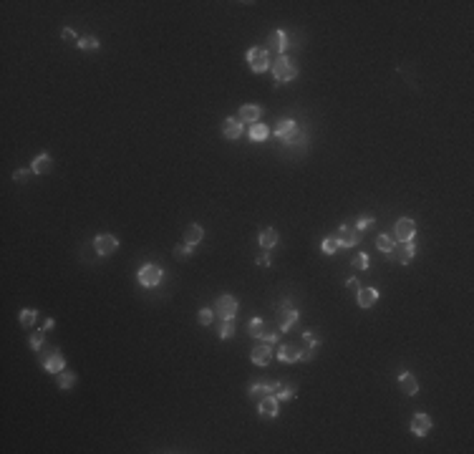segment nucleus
Segmentation results:
<instances>
[{
  "label": "nucleus",
  "mask_w": 474,
  "mask_h": 454,
  "mask_svg": "<svg viewBox=\"0 0 474 454\" xmlns=\"http://www.w3.org/2000/svg\"><path fill=\"white\" fill-rule=\"evenodd\" d=\"M393 245H396V240H393L391 235H378V238H376V248H378L381 253H391Z\"/></svg>",
  "instance_id": "cd10ccee"
},
{
  "label": "nucleus",
  "mask_w": 474,
  "mask_h": 454,
  "mask_svg": "<svg viewBox=\"0 0 474 454\" xmlns=\"http://www.w3.org/2000/svg\"><path fill=\"white\" fill-rule=\"evenodd\" d=\"M295 391H298V389H295L293 384H280V386H278V391H275L273 396H275L278 401H285V399H293V396H295Z\"/></svg>",
  "instance_id": "bb28decb"
},
{
  "label": "nucleus",
  "mask_w": 474,
  "mask_h": 454,
  "mask_svg": "<svg viewBox=\"0 0 474 454\" xmlns=\"http://www.w3.org/2000/svg\"><path fill=\"white\" fill-rule=\"evenodd\" d=\"M234 336V323L232 321H222L219 326V338H232Z\"/></svg>",
  "instance_id": "4c0bfd02"
},
{
  "label": "nucleus",
  "mask_w": 474,
  "mask_h": 454,
  "mask_svg": "<svg viewBox=\"0 0 474 454\" xmlns=\"http://www.w3.org/2000/svg\"><path fill=\"white\" fill-rule=\"evenodd\" d=\"M268 46H270V51H275L278 56H283V51L288 48V36L283 31H273L270 38H268Z\"/></svg>",
  "instance_id": "a211bd4d"
},
{
  "label": "nucleus",
  "mask_w": 474,
  "mask_h": 454,
  "mask_svg": "<svg viewBox=\"0 0 474 454\" xmlns=\"http://www.w3.org/2000/svg\"><path fill=\"white\" fill-rule=\"evenodd\" d=\"M268 136H270V129H268L265 124H260V121H258V124H250V139H253V141H265Z\"/></svg>",
  "instance_id": "b1692460"
},
{
  "label": "nucleus",
  "mask_w": 474,
  "mask_h": 454,
  "mask_svg": "<svg viewBox=\"0 0 474 454\" xmlns=\"http://www.w3.org/2000/svg\"><path fill=\"white\" fill-rule=\"evenodd\" d=\"M278 243H280V235H278V230H273V227H265V230L260 233V248L273 250Z\"/></svg>",
  "instance_id": "412c9836"
},
{
  "label": "nucleus",
  "mask_w": 474,
  "mask_h": 454,
  "mask_svg": "<svg viewBox=\"0 0 474 454\" xmlns=\"http://www.w3.org/2000/svg\"><path fill=\"white\" fill-rule=\"evenodd\" d=\"M260 116H263V106H258V104H245L243 109H240V119L243 124H258L260 121Z\"/></svg>",
  "instance_id": "f8f14e48"
},
{
  "label": "nucleus",
  "mask_w": 474,
  "mask_h": 454,
  "mask_svg": "<svg viewBox=\"0 0 474 454\" xmlns=\"http://www.w3.org/2000/svg\"><path fill=\"white\" fill-rule=\"evenodd\" d=\"M376 300H378V290H376V288H361V290L356 293L358 308H373Z\"/></svg>",
  "instance_id": "2eb2a0df"
},
{
  "label": "nucleus",
  "mask_w": 474,
  "mask_h": 454,
  "mask_svg": "<svg viewBox=\"0 0 474 454\" xmlns=\"http://www.w3.org/2000/svg\"><path fill=\"white\" fill-rule=\"evenodd\" d=\"M214 311L222 321H232L237 316V311H240V303H237L234 295H219L217 303H214Z\"/></svg>",
  "instance_id": "39448f33"
},
{
  "label": "nucleus",
  "mask_w": 474,
  "mask_h": 454,
  "mask_svg": "<svg viewBox=\"0 0 474 454\" xmlns=\"http://www.w3.org/2000/svg\"><path fill=\"white\" fill-rule=\"evenodd\" d=\"M303 343H305V346H310V343H321V338H315L310 331H305V333H303Z\"/></svg>",
  "instance_id": "c03bdc74"
},
{
  "label": "nucleus",
  "mask_w": 474,
  "mask_h": 454,
  "mask_svg": "<svg viewBox=\"0 0 474 454\" xmlns=\"http://www.w3.org/2000/svg\"><path fill=\"white\" fill-rule=\"evenodd\" d=\"M192 250H194V245H189V243L177 245V248H174V258H189V255H192Z\"/></svg>",
  "instance_id": "58836bf2"
},
{
  "label": "nucleus",
  "mask_w": 474,
  "mask_h": 454,
  "mask_svg": "<svg viewBox=\"0 0 474 454\" xmlns=\"http://www.w3.org/2000/svg\"><path fill=\"white\" fill-rule=\"evenodd\" d=\"M162 278H164V270H162L159 265H151V263L141 265V270H139V275H136L139 285H144V288H156V285L162 283Z\"/></svg>",
  "instance_id": "7ed1b4c3"
},
{
  "label": "nucleus",
  "mask_w": 474,
  "mask_h": 454,
  "mask_svg": "<svg viewBox=\"0 0 474 454\" xmlns=\"http://www.w3.org/2000/svg\"><path fill=\"white\" fill-rule=\"evenodd\" d=\"M429 429H431V416H429V414H416V416L411 419V431H414L416 436H426Z\"/></svg>",
  "instance_id": "dca6fc26"
},
{
  "label": "nucleus",
  "mask_w": 474,
  "mask_h": 454,
  "mask_svg": "<svg viewBox=\"0 0 474 454\" xmlns=\"http://www.w3.org/2000/svg\"><path fill=\"white\" fill-rule=\"evenodd\" d=\"M283 141H285L288 146H295V144H303V141H305V134H303L300 126H295L293 131H288V134L283 136Z\"/></svg>",
  "instance_id": "393cba45"
},
{
  "label": "nucleus",
  "mask_w": 474,
  "mask_h": 454,
  "mask_svg": "<svg viewBox=\"0 0 474 454\" xmlns=\"http://www.w3.org/2000/svg\"><path fill=\"white\" fill-rule=\"evenodd\" d=\"M399 389H401L406 396H414V394L419 391V381H416V376L409 373V371H401V373H399Z\"/></svg>",
  "instance_id": "4468645a"
},
{
  "label": "nucleus",
  "mask_w": 474,
  "mask_h": 454,
  "mask_svg": "<svg viewBox=\"0 0 474 454\" xmlns=\"http://www.w3.org/2000/svg\"><path fill=\"white\" fill-rule=\"evenodd\" d=\"M255 263H258V265H263V268H268V265H270V255L265 253V255H260V258L255 260Z\"/></svg>",
  "instance_id": "49530a36"
},
{
  "label": "nucleus",
  "mask_w": 474,
  "mask_h": 454,
  "mask_svg": "<svg viewBox=\"0 0 474 454\" xmlns=\"http://www.w3.org/2000/svg\"><path fill=\"white\" fill-rule=\"evenodd\" d=\"M43 368H46L48 373H61V371L66 368V358H63V353L53 351L51 356H43Z\"/></svg>",
  "instance_id": "ddd939ff"
},
{
  "label": "nucleus",
  "mask_w": 474,
  "mask_h": 454,
  "mask_svg": "<svg viewBox=\"0 0 474 454\" xmlns=\"http://www.w3.org/2000/svg\"><path fill=\"white\" fill-rule=\"evenodd\" d=\"M346 288H348L351 293H358V290H361V285H358V280H356V278H351V280L346 283Z\"/></svg>",
  "instance_id": "a18cd8bd"
},
{
  "label": "nucleus",
  "mask_w": 474,
  "mask_h": 454,
  "mask_svg": "<svg viewBox=\"0 0 474 454\" xmlns=\"http://www.w3.org/2000/svg\"><path fill=\"white\" fill-rule=\"evenodd\" d=\"M275 311H278V321H280V328H278L280 333H288V331H290V328L298 323V318H300V311H298V308H293V303H290V300H283V303H280Z\"/></svg>",
  "instance_id": "f03ea898"
},
{
  "label": "nucleus",
  "mask_w": 474,
  "mask_h": 454,
  "mask_svg": "<svg viewBox=\"0 0 474 454\" xmlns=\"http://www.w3.org/2000/svg\"><path fill=\"white\" fill-rule=\"evenodd\" d=\"M295 126H298V124H295L293 119H280V121H278V126H275V134L283 139V136H285L288 131H293Z\"/></svg>",
  "instance_id": "c85d7f7f"
},
{
  "label": "nucleus",
  "mask_w": 474,
  "mask_h": 454,
  "mask_svg": "<svg viewBox=\"0 0 474 454\" xmlns=\"http://www.w3.org/2000/svg\"><path fill=\"white\" fill-rule=\"evenodd\" d=\"M373 224H376V219H373V217H366V219H356V222H353V227H356L358 233L368 230V227H373Z\"/></svg>",
  "instance_id": "ea45409f"
},
{
  "label": "nucleus",
  "mask_w": 474,
  "mask_h": 454,
  "mask_svg": "<svg viewBox=\"0 0 474 454\" xmlns=\"http://www.w3.org/2000/svg\"><path fill=\"white\" fill-rule=\"evenodd\" d=\"M76 373H66V371H61L58 373V389H63V391H71L73 386H76Z\"/></svg>",
  "instance_id": "a878e982"
},
{
  "label": "nucleus",
  "mask_w": 474,
  "mask_h": 454,
  "mask_svg": "<svg viewBox=\"0 0 474 454\" xmlns=\"http://www.w3.org/2000/svg\"><path fill=\"white\" fill-rule=\"evenodd\" d=\"M263 328H265V321H263V318H253V321L248 323V333H250L253 338H260Z\"/></svg>",
  "instance_id": "7c9ffc66"
},
{
  "label": "nucleus",
  "mask_w": 474,
  "mask_h": 454,
  "mask_svg": "<svg viewBox=\"0 0 474 454\" xmlns=\"http://www.w3.org/2000/svg\"><path fill=\"white\" fill-rule=\"evenodd\" d=\"M278 336H280V331H278V328H263V333H260V338H258V341H265V343H278Z\"/></svg>",
  "instance_id": "473e14b6"
},
{
  "label": "nucleus",
  "mask_w": 474,
  "mask_h": 454,
  "mask_svg": "<svg viewBox=\"0 0 474 454\" xmlns=\"http://www.w3.org/2000/svg\"><path fill=\"white\" fill-rule=\"evenodd\" d=\"M250 358H253V363H258V366H268L270 358H273V343L258 341V346L250 351Z\"/></svg>",
  "instance_id": "1a4fd4ad"
},
{
  "label": "nucleus",
  "mask_w": 474,
  "mask_h": 454,
  "mask_svg": "<svg viewBox=\"0 0 474 454\" xmlns=\"http://www.w3.org/2000/svg\"><path fill=\"white\" fill-rule=\"evenodd\" d=\"M43 341H46V331L41 328V331H36V333L31 336V348H33V351H41Z\"/></svg>",
  "instance_id": "c9c22d12"
},
{
  "label": "nucleus",
  "mask_w": 474,
  "mask_h": 454,
  "mask_svg": "<svg viewBox=\"0 0 474 454\" xmlns=\"http://www.w3.org/2000/svg\"><path fill=\"white\" fill-rule=\"evenodd\" d=\"M278 411H280V401H278L273 394L260 399V404H258V414H260L263 419H275Z\"/></svg>",
  "instance_id": "9d476101"
},
{
  "label": "nucleus",
  "mask_w": 474,
  "mask_h": 454,
  "mask_svg": "<svg viewBox=\"0 0 474 454\" xmlns=\"http://www.w3.org/2000/svg\"><path fill=\"white\" fill-rule=\"evenodd\" d=\"M338 250H341V245H338L336 238H326V240H323V253H326V255H333V253H338Z\"/></svg>",
  "instance_id": "f704fd0d"
},
{
  "label": "nucleus",
  "mask_w": 474,
  "mask_h": 454,
  "mask_svg": "<svg viewBox=\"0 0 474 454\" xmlns=\"http://www.w3.org/2000/svg\"><path fill=\"white\" fill-rule=\"evenodd\" d=\"M61 38H63L66 43H73V46H78V41H81V38H76V33H73L71 28H63V33H61Z\"/></svg>",
  "instance_id": "a19ab883"
},
{
  "label": "nucleus",
  "mask_w": 474,
  "mask_h": 454,
  "mask_svg": "<svg viewBox=\"0 0 474 454\" xmlns=\"http://www.w3.org/2000/svg\"><path fill=\"white\" fill-rule=\"evenodd\" d=\"M36 318H38V311L28 308V311L21 313V326H23V328H31V326H36Z\"/></svg>",
  "instance_id": "c756f323"
},
{
  "label": "nucleus",
  "mask_w": 474,
  "mask_h": 454,
  "mask_svg": "<svg viewBox=\"0 0 474 454\" xmlns=\"http://www.w3.org/2000/svg\"><path fill=\"white\" fill-rule=\"evenodd\" d=\"M202 238H204V230H202L199 224H189L187 230H184V243H189V245H199Z\"/></svg>",
  "instance_id": "5701e85b"
},
{
  "label": "nucleus",
  "mask_w": 474,
  "mask_h": 454,
  "mask_svg": "<svg viewBox=\"0 0 474 454\" xmlns=\"http://www.w3.org/2000/svg\"><path fill=\"white\" fill-rule=\"evenodd\" d=\"M333 238L338 240L341 248H356V245L361 243L363 233H358L356 227H353V222H348V224H341V227H338V233H336Z\"/></svg>",
  "instance_id": "20e7f679"
},
{
  "label": "nucleus",
  "mask_w": 474,
  "mask_h": 454,
  "mask_svg": "<svg viewBox=\"0 0 474 454\" xmlns=\"http://www.w3.org/2000/svg\"><path fill=\"white\" fill-rule=\"evenodd\" d=\"M351 265H353V268H358V270H368V255H363V253L353 255Z\"/></svg>",
  "instance_id": "e433bc0d"
},
{
  "label": "nucleus",
  "mask_w": 474,
  "mask_h": 454,
  "mask_svg": "<svg viewBox=\"0 0 474 454\" xmlns=\"http://www.w3.org/2000/svg\"><path fill=\"white\" fill-rule=\"evenodd\" d=\"M51 167H53V159H51L48 154H38V157L31 162L33 174H48V172H51Z\"/></svg>",
  "instance_id": "aec40b11"
},
{
  "label": "nucleus",
  "mask_w": 474,
  "mask_h": 454,
  "mask_svg": "<svg viewBox=\"0 0 474 454\" xmlns=\"http://www.w3.org/2000/svg\"><path fill=\"white\" fill-rule=\"evenodd\" d=\"M318 348H321V343H310V346H303L300 348V361H310L315 353H318Z\"/></svg>",
  "instance_id": "72a5a7b5"
},
{
  "label": "nucleus",
  "mask_w": 474,
  "mask_h": 454,
  "mask_svg": "<svg viewBox=\"0 0 474 454\" xmlns=\"http://www.w3.org/2000/svg\"><path fill=\"white\" fill-rule=\"evenodd\" d=\"M414 255H416V245H414L411 240H409V243H401V245H393V250L386 253V258H388L391 263H401V265L411 263Z\"/></svg>",
  "instance_id": "0eeeda50"
},
{
  "label": "nucleus",
  "mask_w": 474,
  "mask_h": 454,
  "mask_svg": "<svg viewBox=\"0 0 474 454\" xmlns=\"http://www.w3.org/2000/svg\"><path fill=\"white\" fill-rule=\"evenodd\" d=\"M278 358L285 361V363H293V361H300V348L293 346V343H283L278 346Z\"/></svg>",
  "instance_id": "6ab92c4d"
},
{
  "label": "nucleus",
  "mask_w": 474,
  "mask_h": 454,
  "mask_svg": "<svg viewBox=\"0 0 474 454\" xmlns=\"http://www.w3.org/2000/svg\"><path fill=\"white\" fill-rule=\"evenodd\" d=\"M94 248H96L99 255H111L119 248V240H116V235H99L94 240Z\"/></svg>",
  "instance_id": "9b49d317"
},
{
  "label": "nucleus",
  "mask_w": 474,
  "mask_h": 454,
  "mask_svg": "<svg viewBox=\"0 0 474 454\" xmlns=\"http://www.w3.org/2000/svg\"><path fill=\"white\" fill-rule=\"evenodd\" d=\"M414 235H416V222H414L411 217L396 219V224H393V240L409 243V240H414Z\"/></svg>",
  "instance_id": "423d86ee"
},
{
  "label": "nucleus",
  "mask_w": 474,
  "mask_h": 454,
  "mask_svg": "<svg viewBox=\"0 0 474 454\" xmlns=\"http://www.w3.org/2000/svg\"><path fill=\"white\" fill-rule=\"evenodd\" d=\"M51 328H53V318H48V321H46V326H43V331H51Z\"/></svg>",
  "instance_id": "de8ad7c7"
},
{
  "label": "nucleus",
  "mask_w": 474,
  "mask_h": 454,
  "mask_svg": "<svg viewBox=\"0 0 474 454\" xmlns=\"http://www.w3.org/2000/svg\"><path fill=\"white\" fill-rule=\"evenodd\" d=\"M270 68H273V76H275L278 84H288V81L298 79V63L293 58H288V56H278Z\"/></svg>",
  "instance_id": "f257e3e1"
},
{
  "label": "nucleus",
  "mask_w": 474,
  "mask_h": 454,
  "mask_svg": "<svg viewBox=\"0 0 474 454\" xmlns=\"http://www.w3.org/2000/svg\"><path fill=\"white\" fill-rule=\"evenodd\" d=\"M222 134H224L227 139H240V134H243V121H240V119H234V116L224 119V124H222Z\"/></svg>",
  "instance_id": "f3484780"
},
{
  "label": "nucleus",
  "mask_w": 474,
  "mask_h": 454,
  "mask_svg": "<svg viewBox=\"0 0 474 454\" xmlns=\"http://www.w3.org/2000/svg\"><path fill=\"white\" fill-rule=\"evenodd\" d=\"M31 172H33V169H16V172H13V179H16V182H26Z\"/></svg>",
  "instance_id": "37998d69"
},
{
  "label": "nucleus",
  "mask_w": 474,
  "mask_h": 454,
  "mask_svg": "<svg viewBox=\"0 0 474 454\" xmlns=\"http://www.w3.org/2000/svg\"><path fill=\"white\" fill-rule=\"evenodd\" d=\"M212 318H214V313H212L209 308H202V311H199V323H202V326H209Z\"/></svg>",
  "instance_id": "79ce46f5"
},
{
  "label": "nucleus",
  "mask_w": 474,
  "mask_h": 454,
  "mask_svg": "<svg viewBox=\"0 0 474 454\" xmlns=\"http://www.w3.org/2000/svg\"><path fill=\"white\" fill-rule=\"evenodd\" d=\"M278 386H280V384H263V381H258V384L250 386V396H253V399H258V396H260V399H263V396H270V394L278 391Z\"/></svg>",
  "instance_id": "4be33fe9"
},
{
  "label": "nucleus",
  "mask_w": 474,
  "mask_h": 454,
  "mask_svg": "<svg viewBox=\"0 0 474 454\" xmlns=\"http://www.w3.org/2000/svg\"><path fill=\"white\" fill-rule=\"evenodd\" d=\"M78 48H81V51H96V48H99V38H96V36H84V38L78 41Z\"/></svg>",
  "instance_id": "2f4dec72"
},
{
  "label": "nucleus",
  "mask_w": 474,
  "mask_h": 454,
  "mask_svg": "<svg viewBox=\"0 0 474 454\" xmlns=\"http://www.w3.org/2000/svg\"><path fill=\"white\" fill-rule=\"evenodd\" d=\"M248 63H250V68L255 73H263V71L270 68V56H268L265 48H250L248 51Z\"/></svg>",
  "instance_id": "6e6552de"
}]
</instances>
